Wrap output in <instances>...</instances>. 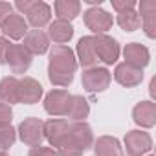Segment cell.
<instances>
[{
	"mask_svg": "<svg viewBox=\"0 0 156 156\" xmlns=\"http://www.w3.org/2000/svg\"><path fill=\"white\" fill-rule=\"evenodd\" d=\"M77 70V59L73 50L64 44H57L50 50L48 77L55 87H70L73 81V73Z\"/></svg>",
	"mask_w": 156,
	"mask_h": 156,
	"instance_id": "obj_1",
	"label": "cell"
},
{
	"mask_svg": "<svg viewBox=\"0 0 156 156\" xmlns=\"http://www.w3.org/2000/svg\"><path fill=\"white\" fill-rule=\"evenodd\" d=\"M112 81V73L103 68V66H94V68H88L83 72V77H81V83H83V88L87 92H92V94H98V92H105L108 88Z\"/></svg>",
	"mask_w": 156,
	"mask_h": 156,
	"instance_id": "obj_2",
	"label": "cell"
},
{
	"mask_svg": "<svg viewBox=\"0 0 156 156\" xmlns=\"http://www.w3.org/2000/svg\"><path fill=\"white\" fill-rule=\"evenodd\" d=\"M17 132H19V138L22 143H26L30 147H37L44 140V121L39 118H26L19 125Z\"/></svg>",
	"mask_w": 156,
	"mask_h": 156,
	"instance_id": "obj_3",
	"label": "cell"
},
{
	"mask_svg": "<svg viewBox=\"0 0 156 156\" xmlns=\"http://www.w3.org/2000/svg\"><path fill=\"white\" fill-rule=\"evenodd\" d=\"M85 24L88 30H92L96 35H107V31L112 28L114 19L110 13H107L101 8H90L85 11Z\"/></svg>",
	"mask_w": 156,
	"mask_h": 156,
	"instance_id": "obj_4",
	"label": "cell"
},
{
	"mask_svg": "<svg viewBox=\"0 0 156 156\" xmlns=\"http://www.w3.org/2000/svg\"><path fill=\"white\" fill-rule=\"evenodd\" d=\"M123 141L129 156H143L152 149V138L145 130H130Z\"/></svg>",
	"mask_w": 156,
	"mask_h": 156,
	"instance_id": "obj_5",
	"label": "cell"
},
{
	"mask_svg": "<svg viewBox=\"0 0 156 156\" xmlns=\"http://www.w3.org/2000/svg\"><path fill=\"white\" fill-rule=\"evenodd\" d=\"M94 48H96V55L99 61H103L105 64H114L119 57V44L116 39L108 37V35H96L94 37Z\"/></svg>",
	"mask_w": 156,
	"mask_h": 156,
	"instance_id": "obj_6",
	"label": "cell"
},
{
	"mask_svg": "<svg viewBox=\"0 0 156 156\" xmlns=\"http://www.w3.org/2000/svg\"><path fill=\"white\" fill-rule=\"evenodd\" d=\"M31 61H33V57L22 44H11L9 51H8L6 64H9V70H11V73H15V77L19 73H26L28 68L31 66Z\"/></svg>",
	"mask_w": 156,
	"mask_h": 156,
	"instance_id": "obj_7",
	"label": "cell"
},
{
	"mask_svg": "<svg viewBox=\"0 0 156 156\" xmlns=\"http://www.w3.org/2000/svg\"><path fill=\"white\" fill-rule=\"evenodd\" d=\"M70 101H72V94H68L66 90H61V88L51 90L44 98V110L50 116H66Z\"/></svg>",
	"mask_w": 156,
	"mask_h": 156,
	"instance_id": "obj_8",
	"label": "cell"
},
{
	"mask_svg": "<svg viewBox=\"0 0 156 156\" xmlns=\"http://www.w3.org/2000/svg\"><path fill=\"white\" fill-rule=\"evenodd\" d=\"M68 138H70V141H72L75 147H79L83 152L88 151V149L94 145L92 129H90V125L85 123V121H73V123H70Z\"/></svg>",
	"mask_w": 156,
	"mask_h": 156,
	"instance_id": "obj_9",
	"label": "cell"
},
{
	"mask_svg": "<svg viewBox=\"0 0 156 156\" xmlns=\"http://www.w3.org/2000/svg\"><path fill=\"white\" fill-rule=\"evenodd\" d=\"M42 98V85L33 77H22L19 79V103L35 105Z\"/></svg>",
	"mask_w": 156,
	"mask_h": 156,
	"instance_id": "obj_10",
	"label": "cell"
},
{
	"mask_svg": "<svg viewBox=\"0 0 156 156\" xmlns=\"http://www.w3.org/2000/svg\"><path fill=\"white\" fill-rule=\"evenodd\" d=\"M0 31L4 33V39L11 41H20L28 33V22L20 13H11L2 24H0Z\"/></svg>",
	"mask_w": 156,
	"mask_h": 156,
	"instance_id": "obj_11",
	"label": "cell"
},
{
	"mask_svg": "<svg viewBox=\"0 0 156 156\" xmlns=\"http://www.w3.org/2000/svg\"><path fill=\"white\" fill-rule=\"evenodd\" d=\"M77 64H81L85 70L88 68H94L98 66V55H96V48H94V37L92 35H87V37H81L79 42H77Z\"/></svg>",
	"mask_w": 156,
	"mask_h": 156,
	"instance_id": "obj_12",
	"label": "cell"
},
{
	"mask_svg": "<svg viewBox=\"0 0 156 156\" xmlns=\"http://www.w3.org/2000/svg\"><path fill=\"white\" fill-rule=\"evenodd\" d=\"M22 46L30 51L31 57L33 55H42L50 50V37L42 30H28V33L24 35Z\"/></svg>",
	"mask_w": 156,
	"mask_h": 156,
	"instance_id": "obj_13",
	"label": "cell"
},
{
	"mask_svg": "<svg viewBox=\"0 0 156 156\" xmlns=\"http://www.w3.org/2000/svg\"><path fill=\"white\" fill-rule=\"evenodd\" d=\"M123 57H125V62L138 68V70H143L149 61H151V53H149V48L140 44V42H130L123 48Z\"/></svg>",
	"mask_w": 156,
	"mask_h": 156,
	"instance_id": "obj_14",
	"label": "cell"
},
{
	"mask_svg": "<svg viewBox=\"0 0 156 156\" xmlns=\"http://www.w3.org/2000/svg\"><path fill=\"white\" fill-rule=\"evenodd\" d=\"M114 79L121 85V87H127V88H132V87H138L141 85L143 81V70H138L127 62H119L114 70Z\"/></svg>",
	"mask_w": 156,
	"mask_h": 156,
	"instance_id": "obj_15",
	"label": "cell"
},
{
	"mask_svg": "<svg viewBox=\"0 0 156 156\" xmlns=\"http://www.w3.org/2000/svg\"><path fill=\"white\" fill-rule=\"evenodd\" d=\"M51 20V8L46 2H41V0H33L31 8L26 13V22L30 26H33L35 30L44 28L46 24H50Z\"/></svg>",
	"mask_w": 156,
	"mask_h": 156,
	"instance_id": "obj_16",
	"label": "cell"
},
{
	"mask_svg": "<svg viewBox=\"0 0 156 156\" xmlns=\"http://www.w3.org/2000/svg\"><path fill=\"white\" fill-rule=\"evenodd\" d=\"M132 119L141 129H152L156 125V103H152V101H140L132 108Z\"/></svg>",
	"mask_w": 156,
	"mask_h": 156,
	"instance_id": "obj_17",
	"label": "cell"
},
{
	"mask_svg": "<svg viewBox=\"0 0 156 156\" xmlns=\"http://www.w3.org/2000/svg\"><path fill=\"white\" fill-rule=\"evenodd\" d=\"M68 130H70V123L64 121V119H48L44 121V138L48 140V143L57 149L62 140L68 136Z\"/></svg>",
	"mask_w": 156,
	"mask_h": 156,
	"instance_id": "obj_18",
	"label": "cell"
},
{
	"mask_svg": "<svg viewBox=\"0 0 156 156\" xmlns=\"http://www.w3.org/2000/svg\"><path fill=\"white\" fill-rule=\"evenodd\" d=\"M140 8V20L143 26V31L149 39L156 37V2L154 0H141L138 4Z\"/></svg>",
	"mask_w": 156,
	"mask_h": 156,
	"instance_id": "obj_19",
	"label": "cell"
},
{
	"mask_svg": "<svg viewBox=\"0 0 156 156\" xmlns=\"http://www.w3.org/2000/svg\"><path fill=\"white\" fill-rule=\"evenodd\" d=\"M48 37H50V41H53L57 44H64V42H68L73 37V28H72L70 22L57 19V20L50 22V26H48Z\"/></svg>",
	"mask_w": 156,
	"mask_h": 156,
	"instance_id": "obj_20",
	"label": "cell"
},
{
	"mask_svg": "<svg viewBox=\"0 0 156 156\" xmlns=\"http://www.w3.org/2000/svg\"><path fill=\"white\" fill-rule=\"evenodd\" d=\"M0 101L8 105L19 103V77L8 75L0 81Z\"/></svg>",
	"mask_w": 156,
	"mask_h": 156,
	"instance_id": "obj_21",
	"label": "cell"
},
{
	"mask_svg": "<svg viewBox=\"0 0 156 156\" xmlns=\"http://www.w3.org/2000/svg\"><path fill=\"white\" fill-rule=\"evenodd\" d=\"M96 156H121V143L114 136H101L94 141Z\"/></svg>",
	"mask_w": 156,
	"mask_h": 156,
	"instance_id": "obj_22",
	"label": "cell"
},
{
	"mask_svg": "<svg viewBox=\"0 0 156 156\" xmlns=\"http://www.w3.org/2000/svg\"><path fill=\"white\" fill-rule=\"evenodd\" d=\"M53 9L59 20L70 22L81 13V2L79 0H57L53 4Z\"/></svg>",
	"mask_w": 156,
	"mask_h": 156,
	"instance_id": "obj_23",
	"label": "cell"
},
{
	"mask_svg": "<svg viewBox=\"0 0 156 156\" xmlns=\"http://www.w3.org/2000/svg\"><path fill=\"white\" fill-rule=\"evenodd\" d=\"M88 114H90L88 101L83 96H72V101H70L66 116L72 121H85V118H88Z\"/></svg>",
	"mask_w": 156,
	"mask_h": 156,
	"instance_id": "obj_24",
	"label": "cell"
},
{
	"mask_svg": "<svg viewBox=\"0 0 156 156\" xmlns=\"http://www.w3.org/2000/svg\"><path fill=\"white\" fill-rule=\"evenodd\" d=\"M116 22H118L119 28L125 30V31H136V30H140V26H141L140 15H138L134 9H130V11H123V13H118Z\"/></svg>",
	"mask_w": 156,
	"mask_h": 156,
	"instance_id": "obj_25",
	"label": "cell"
},
{
	"mask_svg": "<svg viewBox=\"0 0 156 156\" xmlns=\"http://www.w3.org/2000/svg\"><path fill=\"white\" fill-rule=\"evenodd\" d=\"M17 140V130L9 127H0V151H8Z\"/></svg>",
	"mask_w": 156,
	"mask_h": 156,
	"instance_id": "obj_26",
	"label": "cell"
},
{
	"mask_svg": "<svg viewBox=\"0 0 156 156\" xmlns=\"http://www.w3.org/2000/svg\"><path fill=\"white\" fill-rule=\"evenodd\" d=\"M13 119V110L11 105L8 103H0V127H9Z\"/></svg>",
	"mask_w": 156,
	"mask_h": 156,
	"instance_id": "obj_27",
	"label": "cell"
},
{
	"mask_svg": "<svg viewBox=\"0 0 156 156\" xmlns=\"http://www.w3.org/2000/svg\"><path fill=\"white\" fill-rule=\"evenodd\" d=\"M28 156H59L57 151L53 147H42V145H37V147H31Z\"/></svg>",
	"mask_w": 156,
	"mask_h": 156,
	"instance_id": "obj_28",
	"label": "cell"
},
{
	"mask_svg": "<svg viewBox=\"0 0 156 156\" xmlns=\"http://www.w3.org/2000/svg\"><path fill=\"white\" fill-rule=\"evenodd\" d=\"M112 8L118 13H123V11L134 9L136 8V2H134V0H112Z\"/></svg>",
	"mask_w": 156,
	"mask_h": 156,
	"instance_id": "obj_29",
	"label": "cell"
},
{
	"mask_svg": "<svg viewBox=\"0 0 156 156\" xmlns=\"http://www.w3.org/2000/svg\"><path fill=\"white\" fill-rule=\"evenodd\" d=\"M11 44L8 39L0 37V64H6V59H8V51H9Z\"/></svg>",
	"mask_w": 156,
	"mask_h": 156,
	"instance_id": "obj_30",
	"label": "cell"
},
{
	"mask_svg": "<svg viewBox=\"0 0 156 156\" xmlns=\"http://www.w3.org/2000/svg\"><path fill=\"white\" fill-rule=\"evenodd\" d=\"M11 13H13V6L9 2H0V24H2Z\"/></svg>",
	"mask_w": 156,
	"mask_h": 156,
	"instance_id": "obj_31",
	"label": "cell"
},
{
	"mask_svg": "<svg viewBox=\"0 0 156 156\" xmlns=\"http://www.w3.org/2000/svg\"><path fill=\"white\" fill-rule=\"evenodd\" d=\"M31 4H33V0H17V4H15V8L20 11V13H28V9L31 8Z\"/></svg>",
	"mask_w": 156,
	"mask_h": 156,
	"instance_id": "obj_32",
	"label": "cell"
},
{
	"mask_svg": "<svg viewBox=\"0 0 156 156\" xmlns=\"http://www.w3.org/2000/svg\"><path fill=\"white\" fill-rule=\"evenodd\" d=\"M156 79H151V87H149V92H151V96L152 98H156Z\"/></svg>",
	"mask_w": 156,
	"mask_h": 156,
	"instance_id": "obj_33",
	"label": "cell"
},
{
	"mask_svg": "<svg viewBox=\"0 0 156 156\" xmlns=\"http://www.w3.org/2000/svg\"><path fill=\"white\" fill-rule=\"evenodd\" d=\"M0 156H9V154H8L6 151H0Z\"/></svg>",
	"mask_w": 156,
	"mask_h": 156,
	"instance_id": "obj_34",
	"label": "cell"
},
{
	"mask_svg": "<svg viewBox=\"0 0 156 156\" xmlns=\"http://www.w3.org/2000/svg\"><path fill=\"white\" fill-rule=\"evenodd\" d=\"M149 156H152V154H149Z\"/></svg>",
	"mask_w": 156,
	"mask_h": 156,
	"instance_id": "obj_35",
	"label": "cell"
},
{
	"mask_svg": "<svg viewBox=\"0 0 156 156\" xmlns=\"http://www.w3.org/2000/svg\"><path fill=\"white\" fill-rule=\"evenodd\" d=\"M0 103H2V101H0Z\"/></svg>",
	"mask_w": 156,
	"mask_h": 156,
	"instance_id": "obj_36",
	"label": "cell"
}]
</instances>
